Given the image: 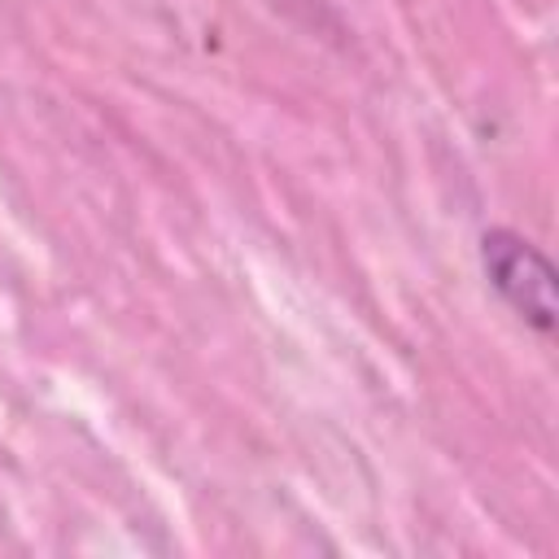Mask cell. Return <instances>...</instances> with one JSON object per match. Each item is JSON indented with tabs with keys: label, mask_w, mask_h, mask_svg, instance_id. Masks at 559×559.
<instances>
[{
	"label": "cell",
	"mask_w": 559,
	"mask_h": 559,
	"mask_svg": "<svg viewBox=\"0 0 559 559\" xmlns=\"http://www.w3.org/2000/svg\"><path fill=\"white\" fill-rule=\"evenodd\" d=\"M480 262H485L489 284L502 293V301L524 323H533L537 332H550L555 328V314H559L555 266L546 262V253L537 245H528L515 231H485Z\"/></svg>",
	"instance_id": "obj_1"
}]
</instances>
